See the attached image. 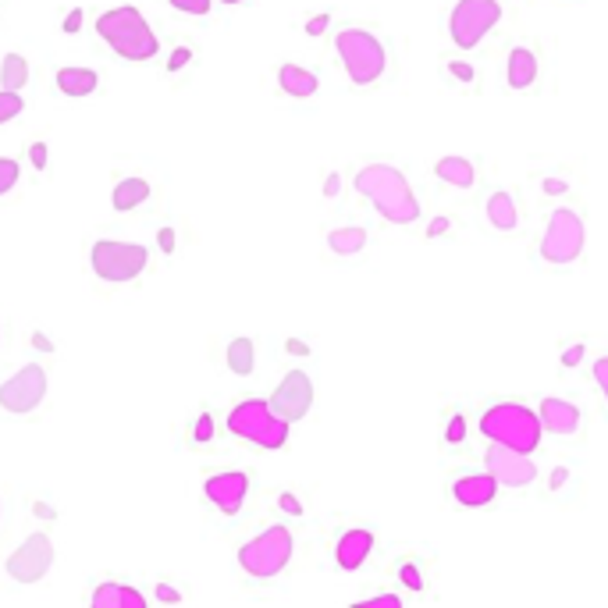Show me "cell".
Masks as SVG:
<instances>
[{"label": "cell", "instance_id": "cell-17", "mask_svg": "<svg viewBox=\"0 0 608 608\" xmlns=\"http://www.w3.org/2000/svg\"><path fill=\"white\" fill-rule=\"evenodd\" d=\"M370 551H374V530L353 526V530H346V534L339 537V544H335V562H339V569L356 573V569L370 558Z\"/></svg>", "mask_w": 608, "mask_h": 608}, {"label": "cell", "instance_id": "cell-43", "mask_svg": "<svg viewBox=\"0 0 608 608\" xmlns=\"http://www.w3.org/2000/svg\"><path fill=\"white\" fill-rule=\"evenodd\" d=\"M339 182H342V178L331 171V175H328V182H324V196H328V199H335V196H339Z\"/></svg>", "mask_w": 608, "mask_h": 608}, {"label": "cell", "instance_id": "cell-23", "mask_svg": "<svg viewBox=\"0 0 608 608\" xmlns=\"http://www.w3.org/2000/svg\"><path fill=\"white\" fill-rule=\"evenodd\" d=\"M58 90L65 93V97H90V93H97V86H100V75L93 72V68H61L58 72Z\"/></svg>", "mask_w": 608, "mask_h": 608}, {"label": "cell", "instance_id": "cell-10", "mask_svg": "<svg viewBox=\"0 0 608 608\" xmlns=\"http://www.w3.org/2000/svg\"><path fill=\"white\" fill-rule=\"evenodd\" d=\"M43 395H47V370L40 363H26L0 385V409L22 417V413H33L43 402Z\"/></svg>", "mask_w": 608, "mask_h": 608}, {"label": "cell", "instance_id": "cell-44", "mask_svg": "<svg viewBox=\"0 0 608 608\" xmlns=\"http://www.w3.org/2000/svg\"><path fill=\"white\" fill-rule=\"evenodd\" d=\"M157 238H160V249H164V253H171V249H175V231H171V228H160V235H157Z\"/></svg>", "mask_w": 608, "mask_h": 608}, {"label": "cell", "instance_id": "cell-39", "mask_svg": "<svg viewBox=\"0 0 608 608\" xmlns=\"http://www.w3.org/2000/svg\"><path fill=\"white\" fill-rule=\"evenodd\" d=\"M328 22H331V15L324 12V15H317V19H310L307 22V36H321L324 29H328Z\"/></svg>", "mask_w": 608, "mask_h": 608}, {"label": "cell", "instance_id": "cell-30", "mask_svg": "<svg viewBox=\"0 0 608 608\" xmlns=\"http://www.w3.org/2000/svg\"><path fill=\"white\" fill-rule=\"evenodd\" d=\"M19 178H22V168H19V160H12V157H0V196H4V192H12Z\"/></svg>", "mask_w": 608, "mask_h": 608}, {"label": "cell", "instance_id": "cell-11", "mask_svg": "<svg viewBox=\"0 0 608 608\" xmlns=\"http://www.w3.org/2000/svg\"><path fill=\"white\" fill-rule=\"evenodd\" d=\"M54 565V541L51 534H29L8 558V576L19 583H40Z\"/></svg>", "mask_w": 608, "mask_h": 608}, {"label": "cell", "instance_id": "cell-20", "mask_svg": "<svg viewBox=\"0 0 608 608\" xmlns=\"http://www.w3.org/2000/svg\"><path fill=\"white\" fill-rule=\"evenodd\" d=\"M484 214H487V224L495 231H516L519 228V207H516L512 192H505V189H498V192L487 196Z\"/></svg>", "mask_w": 608, "mask_h": 608}, {"label": "cell", "instance_id": "cell-38", "mask_svg": "<svg viewBox=\"0 0 608 608\" xmlns=\"http://www.w3.org/2000/svg\"><path fill=\"white\" fill-rule=\"evenodd\" d=\"M29 160H33V168H47V143H33L29 146Z\"/></svg>", "mask_w": 608, "mask_h": 608}, {"label": "cell", "instance_id": "cell-19", "mask_svg": "<svg viewBox=\"0 0 608 608\" xmlns=\"http://www.w3.org/2000/svg\"><path fill=\"white\" fill-rule=\"evenodd\" d=\"M90 601H93V608H146L143 590L125 587V583H114V580H104V583L90 594Z\"/></svg>", "mask_w": 608, "mask_h": 608}, {"label": "cell", "instance_id": "cell-50", "mask_svg": "<svg viewBox=\"0 0 608 608\" xmlns=\"http://www.w3.org/2000/svg\"><path fill=\"white\" fill-rule=\"evenodd\" d=\"M221 4H242V0H221Z\"/></svg>", "mask_w": 608, "mask_h": 608}, {"label": "cell", "instance_id": "cell-16", "mask_svg": "<svg viewBox=\"0 0 608 608\" xmlns=\"http://www.w3.org/2000/svg\"><path fill=\"white\" fill-rule=\"evenodd\" d=\"M452 498L463 509H484L498 498V480L491 473H463L452 480Z\"/></svg>", "mask_w": 608, "mask_h": 608}, {"label": "cell", "instance_id": "cell-27", "mask_svg": "<svg viewBox=\"0 0 608 608\" xmlns=\"http://www.w3.org/2000/svg\"><path fill=\"white\" fill-rule=\"evenodd\" d=\"M26 82H29V61L22 54H4V61H0V86L19 93Z\"/></svg>", "mask_w": 608, "mask_h": 608}, {"label": "cell", "instance_id": "cell-3", "mask_svg": "<svg viewBox=\"0 0 608 608\" xmlns=\"http://www.w3.org/2000/svg\"><path fill=\"white\" fill-rule=\"evenodd\" d=\"M477 431L487 438V441H498V445H509L516 452H537L541 448V417L537 409L523 406V402H495L480 413L477 420Z\"/></svg>", "mask_w": 608, "mask_h": 608}, {"label": "cell", "instance_id": "cell-9", "mask_svg": "<svg viewBox=\"0 0 608 608\" xmlns=\"http://www.w3.org/2000/svg\"><path fill=\"white\" fill-rule=\"evenodd\" d=\"M498 22H502L498 0H459L448 19V36L459 51H473Z\"/></svg>", "mask_w": 608, "mask_h": 608}, {"label": "cell", "instance_id": "cell-4", "mask_svg": "<svg viewBox=\"0 0 608 608\" xmlns=\"http://www.w3.org/2000/svg\"><path fill=\"white\" fill-rule=\"evenodd\" d=\"M335 51H339V61H342L349 82H356V86H374L388 68L385 43L367 29H342L335 36Z\"/></svg>", "mask_w": 608, "mask_h": 608}, {"label": "cell", "instance_id": "cell-47", "mask_svg": "<svg viewBox=\"0 0 608 608\" xmlns=\"http://www.w3.org/2000/svg\"><path fill=\"white\" fill-rule=\"evenodd\" d=\"M288 349L295 353V356H307L310 349H307V342H299V339H288Z\"/></svg>", "mask_w": 608, "mask_h": 608}, {"label": "cell", "instance_id": "cell-18", "mask_svg": "<svg viewBox=\"0 0 608 608\" xmlns=\"http://www.w3.org/2000/svg\"><path fill=\"white\" fill-rule=\"evenodd\" d=\"M505 82L516 93L530 90L537 82V54L526 51V47H512L509 51V61H505Z\"/></svg>", "mask_w": 608, "mask_h": 608}, {"label": "cell", "instance_id": "cell-26", "mask_svg": "<svg viewBox=\"0 0 608 608\" xmlns=\"http://www.w3.org/2000/svg\"><path fill=\"white\" fill-rule=\"evenodd\" d=\"M253 367H256V346H253V339L228 342V370H235L238 378H249Z\"/></svg>", "mask_w": 608, "mask_h": 608}, {"label": "cell", "instance_id": "cell-48", "mask_svg": "<svg viewBox=\"0 0 608 608\" xmlns=\"http://www.w3.org/2000/svg\"><path fill=\"white\" fill-rule=\"evenodd\" d=\"M33 346H36V349H43V353H51V349H54V346H51V342H47V339H43L40 331L33 335Z\"/></svg>", "mask_w": 608, "mask_h": 608}, {"label": "cell", "instance_id": "cell-33", "mask_svg": "<svg viewBox=\"0 0 608 608\" xmlns=\"http://www.w3.org/2000/svg\"><path fill=\"white\" fill-rule=\"evenodd\" d=\"M590 378H594L597 392H601V395H604V402H608V356H597V360H594V367H590Z\"/></svg>", "mask_w": 608, "mask_h": 608}, {"label": "cell", "instance_id": "cell-28", "mask_svg": "<svg viewBox=\"0 0 608 608\" xmlns=\"http://www.w3.org/2000/svg\"><path fill=\"white\" fill-rule=\"evenodd\" d=\"M399 583H402L406 590H413V594H424V590H427V580H424L420 562H413V558L399 562Z\"/></svg>", "mask_w": 608, "mask_h": 608}, {"label": "cell", "instance_id": "cell-40", "mask_svg": "<svg viewBox=\"0 0 608 608\" xmlns=\"http://www.w3.org/2000/svg\"><path fill=\"white\" fill-rule=\"evenodd\" d=\"M583 353H587V349H583L580 342H576V346H569V349L562 353V367H576V363L583 360Z\"/></svg>", "mask_w": 608, "mask_h": 608}, {"label": "cell", "instance_id": "cell-49", "mask_svg": "<svg viewBox=\"0 0 608 608\" xmlns=\"http://www.w3.org/2000/svg\"><path fill=\"white\" fill-rule=\"evenodd\" d=\"M36 516H43V519H54V509H51V505H43V502H36Z\"/></svg>", "mask_w": 608, "mask_h": 608}, {"label": "cell", "instance_id": "cell-36", "mask_svg": "<svg viewBox=\"0 0 608 608\" xmlns=\"http://www.w3.org/2000/svg\"><path fill=\"white\" fill-rule=\"evenodd\" d=\"M448 75L459 79V82H473V68L466 61H448Z\"/></svg>", "mask_w": 608, "mask_h": 608}, {"label": "cell", "instance_id": "cell-22", "mask_svg": "<svg viewBox=\"0 0 608 608\" xmlns=\"http://www.w3.org/2000/svg\"><path fill=\"white\" fill-rule=\"evenodd\" d=\"M434 175H438L441 182H448L452 189H473V185H477V168H473V160H466V157H441V160L434 164Z\"/></svg>", "mask_w": 608, "mask_h": 608}, {"label": "cell", "instance_id": "cell-34", "mask_svg": "<svg viewBox=\"0 0 608 608\" xmlns=\"http://www.w3.org/2000/svg\"><path fill=\"white\" fill-rule=\"evenodd\" d=\"M463 438H466V420H463V417L456 413V417H452V420L445 424V441H448V445L456 448V445H463Z\"/></svg>", "mask_w": 608, "mask_h": 608}, {"label": "cell", "instance_id": "cell-41", "mask_svg": "<svg viewBox=\"0 0 608 608\" xmlns=\"http://www.w3.org/2000/svg\"><path fill=\"white\" fill-rule=\"evenodd\" d=\"M189 61H192V51H185V47H178V51L171 54V61H168V68H171V72H178V68H182V65H189Z\"/></svg>", "mask_w": 608, "mask_h": 608}, {"label": "cell", "instance_id": "cell-5", "mask_svg": "<svg viewBox=\"0 0 608 608\" xmlns=\"http://www.w3.org/2000/svg\"><path fill=\"white\" fill-rule=\"evenodd\" d=\"M228 431L260 448H285V441H288V420L274 417L267 399L235 402V409L228 413Z\"/></svg>", "mask_w": 608, "mask_h": 608}, {"label": "cell", "instance_id": "cell-6", "mask_svg": "<svg viewBox=\"0 0 608 608\" xmlns=\"http://www.w3.org/2000/svg\"><path fill=\"white\" fill-rule=\"evenodd\" d=\"M292 548H295L292 530H288L285 523H277V526H267L263 534H256L253 541H246V544L238 548V565H242L253 580H270V576H277V573L288 565Z\"/></svg>", "mask_w": 608, "mask_h": 608}, {"label": "cell", "instance_id": "cell-32", "mask_svg": "<svg viewBox=\"0 0 608 608\" xmlns=\"http://www.w3.org/2000/svg\"><path fill=\"white\" fill-rule=\"evenodd\" d=\"M210 4L214 0H171V8L182 12V15H192V19H203L210 15Z\"/></svg>", "mask_w": 608, "mask_h": 608}, {"label": "cell", "instance_id": "cell-25", "mask_svg": "<svg viewBox=\"0 0 608 608\" xmlns=\"http://www.w3.org/2000/svg\"><path fill=\"white\" fill-rule=\"evenodd\" d=\"M328 246H331V253H339V256H356V253H363V246H367V228H360V224L331 228V231H328Z\"/></svg>", "mask_w": 608, "mask_h": 608}, {"label": "cell", "instance_id": "cell-29", "mask_svg": "<svg viewBox=\"0 0 608 608\" xmlns=\"http://www.w3.org/2000/svg\"><path fill=\"white\" fill-rule=\"evenodd\" d=\"M26 107V100L15 90H0V125H8L12 118H19Z\"/></svg>", "mask_w": 608, "mask_h": 608}, {"label": "cell", "instance_id": "cell-13", "mask_svg": "<svg viewBox=\"0 0 608 608\" xmlns=\"http://www.w3.org/2000/svg\"><path fill=\"white\" fill-rule=\"evenodd\" d=\"M484 466L505 487H526V484L537 480V466H534L530 452H516V448L498 445V441H491V448L484 456Z\"/></svg>", "mask_w": 608, "mask_h": 608}, {"label": "cell", "instance_id": "cell-7", "mask_svg": "<svg viewBox=\"0 0 608 608\" xmlns=\"http://www.w3.org/2000/svg\"><path fill=\"white\" fill-rule=\"evenodd\" d=\"M583 242H587L583 217L573 207H555L544 224V235H541V260L551 267L576 263L583 253Z\"/></svg>", "mask_w": 608, "mask_h": 608}, {"label": "cell", "instance_id": "cell-24", "mask_svg": "<svg viewBox=\"0 0 608 608\" xmlns=\"http://www.w3.org/2000/svg\"><path fill=\"white\" fill-rule=\"evenodd\" d=\"M146 199H150V182L146 178H121L114 185V192H111V207L118 214H129V210L143 207Z\"/></svg>", "mask_w": 608, "mask_h": 608}, {"label": "cell", "instance_id": "cell-2", "mask_svg": "<svg viewBox=\"0 0 608 608\" xmlns=\"http://www.w3.org/2000/svg\"><path fill=\"white\" fill-rule=\"evenodd\" d=\"M97 36L125 61H153L157 51H160V40L153 36L150 22L143 19L139 8L132 4H121V8H111L97 19Z\"/></svg>", "mask_w": 608, "mask_h": 608}, {"label": "cell", "instance_id": "cell-35", "mask_svg": "<svg viewBox=\"0 0 608 608\" xmlns=\"http://www.w3.org/2000/svg\"><path fill=\"white\" fill-rule=\"evenodd\" d=\"M363 608H402V597L399 594H374L367 601H360Z\"/></svg>", "mask_w": 608, "mask_h": 608}, {"label": "cell", "instance_id": "cell-21", "mask_svg": "<svg viewBox=\"0 0 608 608\" xmlns=\"http://www.w3.org/2000/svg\"><path fill=\"white\" fill-rule=\"evenodd\" d=\"M277 86L285 90V97H295V100H307L321 90V79L310 72V68H299V65H281L277 68Z\"/></svg>", "mask_w": 608, "mask_h": 608}, {"label": "cell", "instance_id": "cell-37", "mask_svg": "<svg viewBox=\"0 0 608 608\" xmlns=\"http://www.w3.org/2000/svg\"><path fill=\"white\" fill-rule=\"evenodd\" d=\"M277 509H281V512H288V516H302L299 498H295V495H288V491H285V495H277Z\"/></svg>", "mask_w": 608, "mask_h": 608}, {"label": "cell", "instance_id": "cell-8", "mask_svg": "<svg viewBox=\"0 0 608 608\" xmlns=\"http://www.w3.org/2000/svg\"><path fill=\"white\" fill-rule=\"evenodd\" d=\"M150 263V253L146 246H136V242H114V238H97L93 249H90V267L97 277L104 281H114V285H125L132 277H139Z\"/></svg>", "mask_w": 608, "mask_h": 608}, {"label": "cell", "instance_id": "cell-1", "mask_svg": "<svg viewBox=\"0 0 608 608\" xmlns=\"http://www.w3.org/2000/svg\"><path fill=\"white\" fill-rule=\"evenodd\" d=\"M356 192L363 199L374 203V210L388 221V224H413L420 217V199L417 192L409 189L406 175L392 164H367L356 171L353 178Z\"/></svg>", "mask_w": 608, "mask_h": 608}, {"label": "cell", "instance_id": "cell-14", "mask_svg": "<svg viewBox=\"0 0 608 608\" xmlns=\"http://www.w3.org/2000/svg\"><path fill=\"white\" fill-rule=\"evenodd\" d=\"M203 495L214 509H221L224 516H235L249 495V477L242 470H228V473H214L203 480Z\"/></svg>", "mask_w": 608, "mask_h": 608}, {"label": "cell", "instance_id": "cell-46", "mask_svg": "<svg viewBox=\"0 0 608 608\" xmlns=\"http://www.w3.org/2000/svg\"><path fill=\"white\" fill-rule=\"evenodd\" d=\"M445 228H448V221H445V217H438V221H431V228H427V235H431V238H438V235H441Z\"/></svg>", "mask_w": 608, "mask_h": 608}, {"label": "cell", "instance_id": "cell-12", "mask_svg": "<svg viewBox=\"0 0 608 608\" xmlns=\"http://www.w3.org/2000/svg\"><path fill=\"white\" fill-rule=\"evenodd\" d=\"M267 402H270L274 417H281V420H288V424L302 420V417L310 413V406H314V381H310V374L288 370Z\"/></svg>", "mask_w": 608, "mask_h": 608}, {"label": "cell", "instance_id": "cell-15", "mask_svg": "<svg viewBox=\"0 0 608 608\" xmlns=\"http://www.w3.org/2000/svg\"><path fill=\"white\" fill-rule=\"evenodd\" d=\"M537 417H541V427H544L548 434H558V438H573V434H580V424H583L580 406H573L569 399H555V395L541 399Z\"/></svg>", "mask_w": 608, "mask_h": 608}, {"label": "cell", "instance_id": "cell-31", "mask_svg": "<svg viewBox=\"0 0 608 608\" xmlns=\"http://www.w3.org/2000/svg\"><path fill=\"white\" fill-rule=\"evenodd\" d=\"M189 434H192L196 445H210V441H214V417H210V413H199V420L192 424Z\"/></svg>", "mask_w": 608, "mask_h": 608}, {"label": "cell", "instance_id": "cell-42", "mask_svg": "<svg viewBox=\"0 0 608 608\" xmlns=\"http://www.w3.org/2000/svg\"><path fill=\"white\" fill-rule=\"evenodd\" d=\"M157 597H160V601H182V594H178L171 583H157Z\"/></svg>", "mask_w": 608, "mask_h": 608}, {"label": "cell", "instance_id": "cell-45", "mask_svg": "<svg viewBox=\"0 0 608 608\" xmlns=\"http://www.w3.org/2000/svg\"><path fill=\"white\" fill-rule=\"evenodd\" d=\"M79 26H82V12H72L65 19V33H79Z\"/></svg>", "mask_w": 608, "mask_h": 608}]
</instances>
